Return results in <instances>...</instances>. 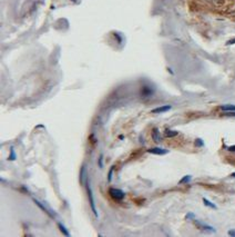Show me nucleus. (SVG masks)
<instances>
[{
    "mask_svg": "<svg viewBox=\"0 0 235 237\" xmlns=\"http://www.w3.org/2000/svg\"><path fill=\"white\" fill-rule=\"evenodd\" d=\"M234 43H235V38H233V39L228 40V43H226V45H234Z\"/></svg>",
    "mask_w": 235,
    "mask_h": 237,
    "instance_id": "21",
    "label": "nucleus"
},
{
    "mask_svg": "<svg viewBox=\"0 0 235 237\" xmlns=\"http://www.w3.org/2000/svg\"><path fill=\"white\" fill-rule=\"evenodd\" d=\"M192 179V176L191 175H186V176H184L182 179L178 181V184L180 185H182V184H187V183H190V180Z\"/></svg>",
    "mask_w": 235,
    "mask_h": 237,
    "instance_id": "13",
    "label": "nucleus"
},
{
    "mask_svg": "<svg viewBox=\"0 0 235 237\" xmlns=\"http://www.w3.org/2000/svg\"><path fill=\"white\" fill-rule=\"evenodd\" d=\"M33 201H35V204H36V205H38V206H39V207H40V208L42 209L43 212H44V213H47V214H48V215L50 216V217H53V215H52V214H51V213H50L49 212V209L47 208V207H44V206H43L42 204H41V203H40V201H37L36 198H33Z\"/></svg>",
    "mask_w": 235,
    "mask_h": 237,
    "instance_id": "9",
    "label": "nucleus"
},
{
    "mask_svg": "<svg viewBox=\"0 0 235 237\" xmlns=\"http://www.w3.org/2000/svg\"><path fill=\"white\" fill-rule=\"evenodd\" d=\"M220 109L223 111H235V105H223Z\"/></svg>",
    "mask_w": 235,
    "mask_h": 237,
    "instance_id": "11",
    "label": "nucleus"
},
{
    "mask_svg": "<svg viewBox=\"0 0 235 237\" xmlns=\"http://www.w3.org/2000/svg\"><path fill=\"white\" fill-rule=\"evenodd\" d=\"M16 153H14V147H11L10 148V156H9V160H14L16 159Z\"/></svg>",
    "mask_w": 235,
    "mask_h": 237,
    "instance_id": "15",
    "label": "nucleus"
},
{
    "mask_svg": "<svg viewBox=\"0 0 235 237\" xmlns=\"http://www.w3.org/2000/svg\"><path fill=\"white\" fill-rule=\"evenodd\" d=\"M152 139H153L157 144L162 142V137L160 135V131H159L157 128H153V129H152Z\"/></svg>",
    "mask_w": 235,
    "mask_h": 237,
    "instance_id": "6",
    "label": "nucleus"
},
{
    "mask_svg": "<svg viewBox=\"0 0 235 237\" xmlns=\"http://www.w3.org/2000/svg\"><path fill=\"white\" fill-rule=\"evenodd\" d=\"M86 187H87V192H88L89 204H90L91 210H92V213L94 214V216H95V217H98V216H99V214H98V212H97V208H95V201H94V198H93L92 189H91V186H90V184H89V179H88V181H87Z\"/></svg>",
    "mask_w": 235,
    "mask_h": 237,
    "instance_id": "1",
    "label": "nucleus"
},
{
    "mask_svg": "<svg viewBox=\"0 0 235 237\" xmlns=\"http://www.w3.org/2000/svg\"><path fill=\"white\" fill-rule=\"evenodd\" d=\"M231 176H232V177H235V172H233V174H232Z\"/></svg>",
    "mask_w": 235,
    "mask_h": 237,
    "instance_id": "23",
    "label": "nucleus"
},
{
    "mask_svg": "<svg viewBox=\"0 0 235 237\" xmlns=\"http://www.w3.org/2000/svg\"><path fill=\"white\" fill-rule=\"evenodd\" d=\"M164 135H165V137H168V138H172V137L178 136V131H176V130H171V129H165Z\"/></svg>",
    "mask_w": 235,
    "mask_h": 237,
    "instance_id": "10",
    "label": "nucleus"
},
{
    "mask_svg": "<svg viewBox=\"0 0 235 237\" xmlns=\"http://www.w3.org/2000/svg\"><path fill=\"white\" fill-rule=\"evenodd\" d=\"M195 218V215L194 214H192V213H189L187 215H186V219L189 221V219H194Z\"/></svg>",
    "mask_w": 235,
    "mask_h": 237,
    "instance_id": "18",
    "label": "nucleus"
},
{
    "mask_svg": "<svg viewBox=\"0 0 235 237\" xmlns=\"http://www.w3.org/2000/svg\"><path fill=\"white\" fill-rule=\"evenodd\" d=\"M195 225L199 227L200 229L202 230H208V232H215V229H214L212 226H208V225H205V224L203 223H200V222H198V221H195Z\"/></svg>",
    "mask_w": 235,
    "mask_h": 237,
    "instance_id": "8",
    "label": "nucleus"
},
{
    "mask_svg": "<svg viewBox=\"0 0 235 237\" xmlns=\"http://www.w3.org/2000/svg\"><path fill=\"white\" fill-rule=\"evenodd\" d=\"M228 150H230V151H235V145L234 146H230L228 148Z\"/></svg>",
    "mask_w": 235,
    "mask_h": 237,
    "instance_id": "22",
    "label": "nucleus"
},
{
    "mask_svg": "<svg viewBox=\"0 0 235 237\" xmlns=\"http://www.w3.org/2000/svg\"><path fill=\"white\" fill-rule=\"evenodd\" d=\"M171 106L170 105H165V106H161V107H157L152 109V114H162V113H166L171 109Z\"/></svg>",
    "mask_w": 235,
    "mask_h": 237,
    "instance_id": "5",
    "label": "nucleus"
},
{
    "mask_svg": "<svg viewBox=\"0 0 235 237\" xmlns=\"http://www.w3.org/2000/svg\"><path fill=\"white\" fill-rule=\"evenodd\" d=\"M102 155H101V156H100L99 157V166H100V168H102V167H103V161H102Z\"/></svg>",
    "mask_w": 235,
    "mask_h": 237,
    "instance_id": "19",
    "label": "nucleus"
},
{
    "mask_svg": "<svg viewBox=\"0 0 235 237\" xmlns=\"http://www.w3.org/2000/svg\"><path fill=\"white\" fill-rule=\"evenodd\" d=\"M152 93H153V89H152L150 86H143L142 87L141 95H142L143 97H150V96H152Z\"/></svg>",
    "mask_w": 235,
    "mask_h": 237,
    "instance_id": "7",
    "label": "nucleus"
},
{
    "mask_svg": "<svg viewBox=\"0 0 235 237\" xmlns=\"http://www.w3.org/2000/svg\"><path fill=\"white\" fill-rule=\"evenodd\" d=\"M58 227H59V229L61 230V233H63V235H65V236H70V233L67 230V228L64 227L62 224L58 223Z\"/></svg>",
    "mask_w": 235,
    "mask_h": 237,
    "instance_id": "14",
    "label": "nucleus"
},
{
    "mask_svg": "<svg viewBox=\"0 0 235 237\" xmlns=\"http://www.w3.org/2000/svg\"><path fill=\"white\" fill-rule=\"evenodd\" d=\"M148 153H150V154H154V155H166V154H169V150L168 149H163V148H161V147H154V148H150V149H148Z\"/></svg>",
    "mask_w": 235,
    "mask_h": 237,
    "instance_id": "3",
    "label": "nucleus"
},
{
    "mask_svg": "<svg viewBox=\"0 0 235 237\" xmlns=\"http://www.w3.org/2000/svg\"><path fill=\"white\" fill-rule=\"evenodd\" d=\"M80 181L82 185L86 186L87 181H88V177H87V169H86V166L83 165L81 167V170H80Z\"/></svg>",
    "mask_w": 235,
    "mask_h": 237,
    "instance_id": "4",
    "label": "nucleus"
},
{
    "mask_svg": "<svg viewBox=\"0 0 235 237\" xmlns=\"http://www.w3.org/2000/svg\"><path fill=\"white\" fill-rule=\"evenodd\" d=\"M203 203H204V205H205V206H207V207H210V208L217 209V206H216L215 204H213L212 201H210L208 199H206V198H203Z\"/></svg>",
    "mask_w": 235,
    "mask_h": 237,
    "instance_id": "12",
    "label": "nucleus"
},
{
    "mask_svg": "<svg viewBox=\"0 0 235 237\" xmlns=\"http://www.w3.org/2000/svg\"><path fill=\"white\" fill-rule=\"evenodd\" d=\"M195 145H196L198 147H202V146L204 145V143H203V140H202V139H200V138H198V139L195 140Z\"/></svg>",
    "mask_w": 235,
    "mask_h": 237,
    "instance_id": "16",
    "label": "nucleus"
},
{
    "mask_svg": "<svg viewBox=\"0 0 235 237\" xmlns=\"http://www.w3.org/2000/svg\"><path fill=\"white\" fill-rule=\"evenodd\" d=\"M109 194L115 201H122L125 197L124 192L121 190V189H118V188H110L109 189Z\"/></svg>",
    "mask_w": 235,
    "mask_h": 237,
    "instance_id": "2",
    "label": "nucleus"
},
{
    "mask_svg": "<svg viewBox=\"0 0 235 237\" xmlns=\"http://www.w3.org/2000/svg\"><path fill=\"white\" fill-rule=\"evenodd\" d=\"M112 172H113V167L110 168L109 174H108V180H109V181H111V179H112Z\"/></svg>",
    "mask_w": 235,
    "mask_h": 237,
    "instance_id": "17",
    "label": "nucleus"
},
{
    "mask_svg": "<svg viewBox=\"0 0 235 237\" xmlns=\"http://www.w3.org/2000/svg\"><path fill=\"white\" fill-rule=\"evenodd\" d=\"M228 235H230V236H233V237H235V229H231V230H228Z\"/></svg>",
    "mask_w": 235,
    "mask_h": 237,
    "instance_id": "20",
    "label": "nucleus"
}]
</instances>
